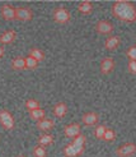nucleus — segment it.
Here are the masks:
<instances>
[{
    "label": "nucleus",
    "mask_w": 136,
    "mask_h": 157,
    "mask_svg": "<svg viewBox=\"0 0 136 157\" xmlns=\"http://www.w3.org/2000/svg\"><path fill=\"white\" fill-rule=\"evenodd\" d=\"M0 13L5 21H14L15 19V8L9 4H3L0 6Z\"/></svg>",
    "instance_id": "423d86ee"
},
{
    "label": "nucleus",
    "mask_w": 136,
    "mask_h": 157,
    "mask_svg": "<svg viewBox=\"0 0 136 157\" xmlns=\"http://www.w3.org/2000/svg\"><path fill=\"white\" fill-rule=\"evenodd\" d=\"M127 69L131 74H136V60H130L129 65H127Z\"/></svg>",
    "instance_id": "cd10ccee"
},
{
    "label": "nucleus",
    "mask_w": 136,
    "mask_h": 157,
    "mask_svg": "<svg viewBox=\"0 0 136 157\" xmlns=\"http://www.w3.org/2000/svg\"><path fill=\"white\" fill-rule=\"evenodd\" d=\"M26 107H27V110H29V111L31 110H35V109H39V102L35 98H29L26 101Z\"/></svg>",
    "instance_id": "393cba45"
},
{
    "label": "nucleus",
    "mask_w": 136,
    "mask_h": 157,
    "mask_svg": "<svg viewBox=\"0 0 136 157\" xmlns=\"http://www.w3.org/2000/svg\"><path fill=\"white\" fill-rule=\"evenodd\" d=\"M0 124L8 130L14 128V117L8 110H0Z\"/></svg>",
    "instance_id": "20e7f679"
},
{
    "label": "nucleus",
    "mask_w": 136,
    "mask_h": 157,
    "mask_svg": "<svg viewBox=\"0 0 136 157\" xmlns=\"http://www.w3.org/2000/svg\"><path fill=\"white\" fill-rule=\"evenodd\" d=\"M33 18V12L32 9L27 6H18L15 8V19L22 21V22H27Z\"/></svg>",
    "instance_id": "39448f33"
},
{
    "label": "nucleus",
    "mask_w": 136,
    "mask_h": 157,
    "mask_svg": "<svg viewBox=\"0 0 136 157\" xmlns=\"http://www.w3.org/2000/svg\"><path fill=\"white\" fill-rule=\"evenodd\" d=\"M33 156L35 157H46V150H45V147L43 146H36L33 148Z\"/></svg>",
    "instance_id": "5701e85b"
},
{
    "label": "nucleus",
    "mask_w": 136,
    "mask_h": 157,
    "mask_svg": "<svg viewBox=\"0 0 136 157\" xmlns=\"http://www.w3.org/2000/svg\"><path fill=\"white\" fill-rule=\"evenodd\" d=\"M78 10H79V13L85 14V15L90 14L93 12V4L90 2H88V0H84V2H82L80 4H79Z\"/></svg>",
    "instance_id": "dca6fc26"
},
{
    "label": "nucleus",
    "mask_w": 136,
    "mask_h": 157,
    "mask_svg": "<svg viewBox=\"0 0 136 157\" xmlns=\"http://www.w3.org/2000/svg\"><path fill=\"white\" fill-rule=\"evenodd\" d=\"M29 56L33 58L35 60H37L38 63L45 60V52L41 50V49H37V48H32L29 50Z\"/></svg>",
    "instance_id": "6ab92c4d"
},
{
    "label": "nucleus",
    "mask_w": 136,
    "mask_h": 157,
    "mask_svg": "<svg viewBox=\"0 0 136 157\" xmlns=\"http://www.w3.org/2000/svg\"><path fill=\"white\" fill-rule=\"evenodd\" d=\"M85 142H86V138H85V136H83V134H79L78 137H75V138H74V140H73V144H75V146H80V147H84Z\"/></svg>",
    "instance_id": "a878e982"
},
{
    "label": "nucleus",
    "mask_w": 136,
    "mask_h": 157,
    "mask_svg": "<svg viewBox=\"0 0 136 157\" xmlns=\"http://www.w3.org/2000/svg\"><path fill=\"white\" fill-rule=\"evenodd\" d=\"M112 14L122 22L134 23L136 22V8L132 3L126 0H118L112 5Z\"/></svg>",
    "instance_id": "f257e3e1"
},
{
    "label": "nucleus",
    "mask_w": 136,
    "mask_h": 157,
    "mask_svg": "<svg viewBox=\"0 0 136 157\" xmlns=\"http://www.w3.org/2000/svg\"><path fill=\"white\" fill-rule=\"evenodd\" d=\"M83 152H84V147L75 146L73 143L68 144L65 148H64V155L66 157H76V156H80Z\"/></svg>",
    "instance_id": "0eeeda50"
},
{
    "label": "nucleus",
    "mask_w": 136,
    "mask_h": 157,
    "mask_svg": "<svg viewBox=\"0 0 136 157\" xmlns=\"http://www.w3.org/2000/svg\"><path fill=\"white\" fill-rule=\"evenodd\" d=\"M53 115L56 117H64L68 113V106L65 102H57L55 106H53Z\"/></svg>",
    "instance_id": "2eb2a0df"
},
{
    "label": "nucleus",
    "mask_w": 136,
    "mask_h": 157,
    "mask_svg": "<svg viewBox=\"0 0 136 157\" xmlns=\"http://www.w3.org/2000/svg\"><path fill=\"white\" fill-rule=\"evenodd\" d=\"M17 38V33H15L14 29H9L5 31V32L0 36V42L2 44H12L14 42V40Z\"/></svg>",
    "instance_id": "4468645a"
},
{
    "label": "nucleus",
    "mask_w": 136,
    "mask_h": 157,
    "mask_svg": "<svg viewBox=\"0 0 136 157\" xmlns=\"http://www.w3.org/2000/svg\"><path fill=\"white\" fill-rule=\"evenodd\" d=\"M82 121L86 125V127H93V125H95L98 121H99V116L97 113L94 111H89V113H85L82 117Z\"/></svg>",
    "instance_id": "9b49d317"
},
{
    "label": "nucleus",
    "mask_w": 136,
    "mask_h": 157,
    "mask_svg": "<svg viewBox=\"0 0 136 157\" xmlns=\"http://www.w3.org/2000/svg\"><path fill=\"white\" fill-rule=\"evenodd\" d=\"M136 153V144L135 143H125L116 150V155L118 157H131Z\"/></svg>",
    "instance_id": "7ed1b4c3"
},
{
    "label": "nucleus",
    "mask_w": 136,
    "mask_h": 157,
    "mask_svg": "<svg viewBox=\"0 0 136 157\" xmlns=\"http://www.w3.org/2000/svg\"><path fill=\"white\" fill-rule=\"evenodd\" d=\"M53 143V137L51 134H42L41 137L38 138V144L39 146H49Z\"/></svg>",
    "instance_id": "aec40b11"
},
{
    "label": "nucleus",
    "mask_w": 136,
    "mask_h": 157,
    "mask_svg": "<svg viewBox=\"0 0 136 157\" xmlns=\"http://www.w3.org/2000/svg\"><path fill=\"white\" fill-rule=\"evenodd\" d=\"M18 157H24V156H18Z\"/></svg>",
    "instance_id": "c756f323"
},
{
    "label": "nucleus",
    "mask_w": 136,
    "mask_h": 157,
    "mask_svg": "<svg viewBox=\"0 0 136 157\" xmlns=\"http://www.w3.org/2000/svg\"><path fill=\"white\" fill-rule=\"evenodd\" d=\"M126 55H127V58H129L130 60H136V45L129 48V50L126 51Z\"/></svg>",
    "instance_id": "bb28decb"
},
{
    "label": "nucleus",
    "mask_w": 136,
    "mask_h": 157,
    "mask_svg": "<svg viewBox=\"0 0 136 157\" xmlns=\"http://www.w3.org/2000/svg\"><path fill=\"white\" fill-rule=\"evenodd\" d=\"M3 55H4V48H2V46H0V59L3 58Z\"/></svg>",
    "instance_id": "c85d7f7f"
},
{
    "label": "nucleus",
    "mask_w": 136,
    "mask_h": 157,
    "mask_svg": "<svg viewBox=\"0 0 136 157\" xmlns=\"http://www.w3.org/2000/svg\"><path fill=\"white\" fill-rule=\"evenodd\" d=\"M12 68L14 70H23L26 69V61H24V58L22 56H17L12 60Z\"/></svg>",
    "instance_id": "a211bd4d"
},
{
    "label": "nucleus",
    "mask_w": 136,
    "mask_h": 157,
    "mask_svg": "<svg viewBox=\"0 0 136 157\" xmlns=\"http://www.w3.org/2000/svg\"><path fill=\"white\" fill-rule=\"evenodd\" d=\"M119 44H121V38H119L118 36H111L106 40L105 48L107 50H116L119 46Z\"/></svg>",
    "instance_id": "f8f14e48"
},
{
    "label": "nucleus",
    "mask_w": 136,
    "mask_h": 157,
    "mask_svg": "<svg viewBox=\"0 0 136 157\" xmlns=\"http://www.w3.org/2000/svg\"><path fill=\"white\" fill-rule=\"evenodd\" d=\"M107 127L106 125H98L97 128L94 130V136L97 139H103V136H105V132H106Z\"/></svg>",
    "instance_id": "b1692460"
},
{
    "label": "nucleus",
    "mask_w": 136,
    "mask_h": 157,
    "mask_svg": "<svg viewBox=\"0 0 136 157\" xmlns=\"http://www.w3.org/2000/svg\"><path fill=\"white\" fill-rule=\"evenodd\" d=\"M24 61H26V69H36L38 65V61L31 56L24 58Z\"/></svg>",
    "instance_id": "4be33fe9"
},
{
    "label": "nucleus",
    "mask_w": 136,
    "mask_h": 157,
    "mask_svg": "<svg viewBox=\"0 0 136 157\" xmlns=\"http://www.w3.org/2000/svg\"><path fill=\"white\" fill-rule=\"evenodd\" d=\"M115 138H116L115 130L107 128L105 132V136H103V140H106V142H112V140H115Z\"/></svg>",
    "instance_id": "412c9836"
},
{
    "label": "nucleus",
    "mask_w": 136,
    "mask_h": 157,
    "mask_svg": "<svg viewBox=\"0 0 136 157\" xmlns=\"http://www.w3.org/2000/svg\"><path fill=\"white\" fill-rule=\"evenodd\" d=\"M53 125H55V121L53 120H51V119H42V120H39V121H37V129H39V130H42V132H49V130H51L52 128H53Z\"/></svg>",
    "instance_id": "ddd939ff"
},
{
    "label": "nucleus",
    "mask_w": 136,
    "mask_h": 157,
    "mask_svg": "<svg viewBox=\"0 0 136 157\" xmlns=\"http://www.w3.org/2000/svg\"><path fill=\"white\" fill-rule=\"evenodd\" d=\"M95 31L101 35H109L113 31V25L108 21H99L95 25Z\"/></svg>",
    "instance_id": "6e6552de"
},
{
    "label": "nucleus",
    "mask_w": 136,
    "mask_h": 157,
    "mask_svg": "<svg viewBox=\"0 0 136 157\" xmlns=\"http://www.w3.org/2000/svg\"><path fill=\"white\" fill-rule=\"evenodd\" d=\"M115 65H116L115 60L112 58L107 56L105 59H102V61H101V73L102 74H109V73H112V72H113V69H115Z\"/></svg>",
    "instance_id": "1a4fd4ad"
},
{
    "label": "nucleus",
    "mask_w": 136,
    "mask_h": 157,
    "mask_svg": "<svg viewBox=\"0 0 136 157\" xmlns=\"http://www.w3.org/2000/svg\"><path fill=\"white\" fill-rule=\"evenodd\" d=\"M29 116L32 117L33 120L36 121H39V120H42L45 119V116H46V113H45V110L43 109H35V110H31L29 111Z\"/></svg>",
    "instance_id": "f3484780"
},
{
    "label": "nucleus",
    "mask_w": 136,
    "mask_h": 157,
    "mask_svg": "<svg viewBox=\"0 0 136 157\" xmlns=\"http://www.w3.org/2000/svg\"><path fill=\"white\" fill-rule=\"evenodd\" d=\"M52 18H53L55 22L60 23V25H65V23H68L70 21L71 14H70V12L66 9V8L60 6V8H56V9L53 10Z\"/></svg>",
    "instance_id": "f03ea898"
},
{
    "label": "nucleus",
    "mask_w": 136,
    "mask_h": 157,
    "mask_svg": "<svg viewBox=\"0 0 136 157\" xmlns=\"http://www.w3.org/2000/svg\"><path fill=\"white\" fill-rule=\"evenodd\" d=\"M80 130H82L80 129V125H79L78 123L66 125V127L64 128V133H65V136L68 138H75V137H78L79 134H82Z\"/></svg>",
    "instance_id": "9d476101"
}]
</instances>
